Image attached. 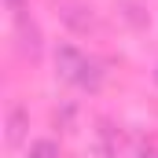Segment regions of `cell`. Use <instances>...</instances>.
Listing matches in <instances>:
<instances>
[{
  "label": "cell",
  "instance_id": "cell-1",
  "mask_svg": "<svg viewBox=\"0 0 158 158\" xmlns=\"http://www.w3.org/2000/svg\"><path fill=\"white\" fill-rule=\"evenodd\" d=\"M55 74L66 81V85H77V88H99V66L74 44H59L55 48Z\"/></svg>",
  "mask_w": 158,
  "mask_h": 158
},
{
  "label": "cell",
  "instance_id": "cell-2",
  "mask_svg": "<svg viewBox=\"0 0 158 158\" xmlns=\"http://www.w3.org/2000/svg\"><path fill=\"white\" fill-rule=\"evenodd\" d=\"M59 22L70 30V33H92L96 30V11L81 0H63L59 4Z\"/></svg>",
  "mask_w": 158,
  "mask_h": 158
},
{
  "label": "cell",
  "instance_id": "cell-3",
  "mask_svg": "<svg viewBox=\"0 0 158 158\" xmlns=\"http://www.w3.org/2000/svg\"><path fill=\"white\" fill-rule=\"evenodd\" d=\"M15 37H19V52H22V55H30V59H37V55H40V30H37V22H33V19L19 15Z\"/></svg>",
  "mask_w": 158,
  "mask_h": 158
},
{
  "label": "cell",
  "instance_id": "cell-4",
  "mask_svg": "<svg viewBox=\"0 0 158 158\" xmlns=\"http://www.w3.org/2000/svg\"><path fill=\"white\" fill-rule=\"evenodd\" d=\"M118 19H121V22H129L132 30H143V26L151 22L147 7H143V4H136V0H118Z\"/></svg>",
  "mask_w": 158,
  "mask_h": 158
},
{
  "label": "cell",
  "instance_id": "cell-5",
  "mask_svg": "<svg viewBox=\"0 0 158 158\" xmlns=\"http://www.w3.org/2000/svg\"><path fill=\"white\" fill-rule=\"evenodd\" d=\"M26 129H30V114L22 107H11V114H7V143L19 147L26 140Z\"/></svg>",
  "mask_w": 158,
  "mask_h": 158
},
{
  "label": "cell",
  "instance_id": "cell-6",
  "mask_svg": "<svg viewBox=\"0 0 158 158\" xmlns=\"http://www.w3.org/2000/svg\"><path fill=\"white\" fill-rule=\"evenodd\" d=\"M114 158H158V151L136 140V143H121V147L114 143Z\"/></svg>",
  "mask_w": 158,
  "mask_h": 158
},
{
  "label": "cell",
  "instance_id": "cell-7",
  "mask_svg": "<svg viewBox=\"0 0 158 158\" xmlns=\"http://www.w3.org/2000/svg\"><path fill=\"white\" fill-rule=\"evenodd\" d=\"M30 158H59L55 140H33L30 143Z\"/></svg>",
  "mask_w": 158,
  "mask_h": 158
},
{
  "label": "cell",
  "instance_id": "cell-8",
  "mask_svg": "<svg viewBox=\"0 0 158 158\" xmlns=\"http://www.w3.org/2000/svg\"><path fill=\"white\" fill-rule=\"evenodd\" d=\"M7 7H11V11H19V15H22V7H26V0H7Z\"/></svg>",
  "mask_w": 158,
  "mask_h": 158
},
{
  "label": "cell",
  "instance_id": "cell-9",
  "mask_svg": "<svg viewBox=\"0 0 158 158\" xmlns=\"http://www.w3.org/2000/svg\"><path fill=\"white\" fill-rule=\"evenodd\" d=\"M155 81H158V70H155Z\"/></svg>",
  "mask_w": 158,
  "mask_h": 158
}]
</instances>
